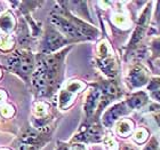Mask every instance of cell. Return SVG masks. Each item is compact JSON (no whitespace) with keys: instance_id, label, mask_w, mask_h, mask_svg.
Returning <instances> with one entry per match:
<instances>
[{"instance_id":"cell-1","label":"cell","mask_w":160,"mask_h":150,"mask_svg":"<svg viewBox=\"0 0 160 150\" xmlns=\"http://www.w3.org/2000/svg\"><path fill=\"white\" fill-rule=\"evenodd\" d=\"M71 47L58 53L42 55L32 74V85L40 96H49L60 86L63 78L64 57Z\"/></svg>"},{"instance_id":"cell-2","label":"cell","mask_w":160,"mask_h":150,"mask_svg":"<svg viewBox=\"0 0 160 150\" xmlns=\"http://www.w3.org/2000/svg\"><path fill=\"white\" fill-rule=\"evenodd\" d=\"M5 65L10 71L17 74L25 80H29L36 69V60L33 54H31L29 50H18L7 59Z\"/></svg>"},{"instance_id":"cell-3","label":"cell","mask_w":160,"mask_h":150,"mask_svg":"<svg viewBox=\"0 0 160 150\" xmlns=\"http://www.w3.org/2000/svg\"><path fill=\"white\" fill-rule=\"evenodd\" d=\"M152 3H148L147 7L141 13L138 20H137L135 30H134L132 38H130L129 43H128V46H127V55H130L132 53L140 49L143 40L145 39V37L149 34V29H150L151 23V13H152V7H151Z\"/></svg>"},{"instance_id":"cell-4","label":"cell","mask_w":160,"mask_h":150,"mask_svg":"<svg viewBox=\"0 0 160 150\" xmlns=\"http://www.w3.org/2000/svg\"><path fill=\"white\" fill-rule=\"evenodd\" d=\"M96 61L101 71L107 77L114 78L118 75V62L107 40H101L97 45Z\"/></svg>"},{"instance_id":"cell-5","label":"cell","mask_w":160,"mask_h":150,"mask_svg":"<svg viewBox=\"0 0 160 150\" xmlns=\"http://www.w3.org/2000/svg\"><path fill=\"white\" fill-rule=\"evenodd\" d=\"M151 79L150 69L142 62H135L130 65L126 75V84L132 91L142 88L149 84Z\"/></svg>"},{"instance_id":"cell-6","label":"cell","mask_w":160,"mask_h":150,"mask_svg":"<svg viewBox=\"0 0 160 150\" xmlns=\"http://www.w3.org/2000/svg\"><path fill=\"white\" fill-rule=\"evenodd\" d=\"M104 128L98 120L86 122L83 126H81L79 133L74 135L73 141L85 142V143H97L103 141Z\"/></svg>"},{"instance_id":"cell-7","label":"cell","mask_w":160,"mask_h":150,"mask_svg":"<svg viewBox=\"0 0 160 150\" xmlns=\"http://www.w3.org/2000/svg\"><path fill=\"white\" fill-rule=\"evenodd\" d=\"M71 44L60 31H57L54 27L47 28L45 31V37L42 43V55L54 54L55 52L64 47L65 45Z\"/></svg>"},{"instance_id":"cell-8","label":"cell","mask_w":160,"mask_h":150,"mask_svg":"<svg viewBox=\"0 0 160 150\" xmlns=\"http://www.w3.org/2000/svg\"><path fill=\"white\" fill-rule=\"evenodd\" d=\"M86 83L81 80H71L67 84V86L60 92V97H58V107L62 110H67L70 108L76 100L77 95L82 92L86 88Z\"/></svg>"},{"instance_id":"cell-9","label":"cell","mask_w":160,"mask_h":150,"mask_svg":"<svg viewBox=\"0 0 160 150\" xmlns=\"http://www.w3.org/2000/svg\"><path fill=\"white\" fill-rule=\"evenodd\" d=\"M130 111L132 110L123 100L122 102L113 104L112 107L108 108L107 110L104 111L102 119H101V124H102V126L107 127V128H111L118 120L121 119V117L128 115Z\"/></svg>"},{"instance_id":"cell-10","label":"cell","mask_w":160,"mask_h":150,"mask_svg":"<svg viewBox=\"0 0 160 150\" xmlns=\"http://www.w3.org/2000/svg\"><path fill=\"white\" fill-rule=\"evenodd\" d=\"M149 99H150V97H149L147 92L138 91V92L129 94V95L126 97L125 102H126L127 106L129 107L130 110L133 111V110H136V109L143 108L144 106L149 102Z\"/></svg>"},{"instance_id":"cell-11","label":"cell","mask_w":160,"mask_h":150,"mask_svg":"<svg viewBox=\"0 0 160 150\" xmlns=\"http://www.w3.org/2000/svg\"><path fill=\"white\" fill-rule=\"evenodd\" d=\"M135 130V123L129 118H122L117 122L116 125V133L119 137L126 139V137H130L132 133Z\"/></svg>"},{"instance_id":"cell-12","label":"cell","mask_w":160,"mask_h":150,"mask_svg":"<svg viewBox=\"0 0 160 150\" xmlns=\"http://www.w3.org/2000/svg\"><path fill=\"white\" fill-rule=\"evenodd\" d=\"M147 91L149 97L160 104V76L151 77L150 81L148 84Z\"/></svg>"},{"instance_id":"cell-13","label":"cell","mask_w":160,"mask_h":150,"mask_svg":"<svg viewBox=\"0 0 160 150\" xmlns=\"http://www.w3.org/2000/svg\"><path fill=\"white\" fill-rule=\"evenodd\" d=\"M15 24H16V21H15V17L10 12H7L0 17V29L3 31V32H10L15 28Z\"/></svg>"},{"instance_id":"cell-14","label":"cell","mask_w":160,"mask_h":150,"mask_svg":"<svg viewBox=\"0 0 160 150\" xmlns=\"http://www.w3.org/2000/svg\"><path fill=\"white\" fill-rule=\"evenodd\" d=\"M150 139V131L145 127H140L135 130L133 134V141L136 144H143Z\"/></svg>"},{"instance_id":"cell-15","label":"cell","mask_w":160,"mask_h":150,"mask_svg":"<svg viewBox=\"0 0 160 150\" xmlns=\"http://www.w3.org/2000/svg\"><path fill=\"white\" fill-rule=\"evenodd\" d=\"M149 52L151 54V59L152 60L160 59V36H154V37H152L150 39Z\"/></svg>"},{"instance_id":"cell-16","label":"cell","mask_w":160,"mask_h":150,"mask_svg":"<svg viewBox=\"0 0 160 150\" xmlns=\"http://www.w3.org/2000/svg\"><path fill=\"white\" fill-rule=\"evenodd\" d=\"M14 44H15V40L9 34H5L0 37V49L2 52L10 50L14 47Z\"/></svg>"},{"instance_id":"cell-17","label":"cell","mask_w":160,"mask_h":150,"mask_svg":"<svg viewBox=\"0 0 160 150\" xmlns=\"http://www.w3.org/2000/svg\"><path fill=\"white\" fill-rule=\"evenodd\" d=\"M143 150H160L159 141L156 137H151L148 141V143L144 146Z\"/></svg>"},{"instance_id":"cell-18","label":"cell","mask_w":160,"mask_h":150,"mask_svg":"<svg viewBox=\"0 0 160 150\" xmlns=\"http://www.w3.org/2000/svg\"><path fill=\"white\" fill-rule=\"evenodd\" d=\"M151 112H152V116H153L156 123H157V125L160 128V106L159 104L151 106Z\"/></svg>"},{"instance_id":"cell-19","label":"cell","mask_w":160,"mask_h":150,"mask_svg":"<svg viewBox=\"0 0 160 150\" xmlns=\"http://www.w3.org/2000/svg\"><path fill=\"white\" fill-rule=\"evenodd\" d=\"M154 21L159 27V34H160V1L157 3V9H156V14H154Z\"/></svg>"},{"instance_id":"cell-20","label":"cell","mask_w":160,"mask_h":150,"mask_svg":"<svg viewBox=\"0 0 160 150\" xmlns=\"http://www.w3.org/2000/svg\"><path fill=\"white\" fill-rule=\"evenodd\" d=\"M120 150H138L135 146H133V144H122L121 147H120Z\"/></svg>"},{"instance_id":"cell-21","label":"cell","mask_w":160,"mask_h":150,"mask_svg":"<svg viewBox=\"0 0 160 150\" xmlns=\"http://www.w3.org/2000/svg\"><path fill=\"white\" fill-rule=\"evenodd\" d=\"M71 150H86V147L83 146V144H73L72 146V148H71Z\"/></svg>"},{"instance_id":"cell-22","label":"cell","mask_w":160,"mask_h":150,"mask_svg":"<svg viewBox=\"0 0 160 150\" xmlns=\"http://www.w3.org/2000/svg\"><path fill=\"white\" fill-rule=\"evenodd\" d=\"M5 99H6V94L3 93L2 91H0V104H1L3 101H5Z\"/></svg>"},{"instance_id":"cell-23","label":"cell","mask_w":160,"mask_h":150,"mask_svg":"<svg viewBox=\"0 0 160 150\" xmlns=\"http://www.w3.org/2000/svg\"><path fill=\"white\" fill-rule=\"evenodd\" d=\"M1 75H2V74H1V70H0V78H1Z\"/></svg>"},{"instance_id":"cell-24","label":"cell","mask_w":160,"mask_h":150,"mask_svg":"<svg viewBox=\"0 0 160 150\" xmlns=\"http://www.w3.org/2000/svg\"><path fill=\"white\" fill-rule=\"evenodd\" d=\"M1 10H2V8H1V7H0V13H1Z\"/></svg>"}]
</instances>
